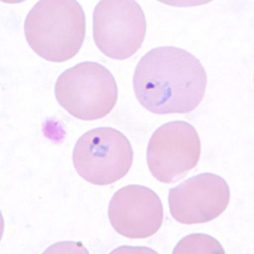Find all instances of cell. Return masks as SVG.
Wrapping results in <instances>:
<instances>
[{
    "label": "cell",
    "mask_w": 254,
    "mask_h": 254,
    "mask_svg": "<svg viewBox=\"0 0 254 254\" xmlns=\"http://www.w3.org/2000/svg\"><path fill=\"white\" fill-rule=\"evenodd\" d=\"M207 73L198 59L177 47L152 49L136 65L133 89L142 107L156 115L188 114L203 99Z\"/></svg>",
    "instance_id": "cell-1"
},
{
    "label": "cell",
    "mask_w": 254,
    "mask_h": 254,
    "mask_svg": "<svg viewBox=\"0 0 254 254\" xmlns=\"http://www.w3.org/2000/svg\"><path fill=\"white\" fill-rule=\"evenodd\" d=\"M231 190L221 176L202 173L192 176L169 191L173 219L184 225L210 222L228 207Z\"/></svg>",
    "instance_id": "cell-7"
},
{
    "label": "cell",
    "mask_w": 254,
    "mask_h": 254,
    "mask_svg": "<svg viewBox=\"0 0 254 254\" xmlns=\"http://www.w3.org/2000/svg\"><path fill=\"white\" fill-rule=\"evenodd\" d=\"M201 156V141L195 127L176 121L159 127L147 149V166L155 179L172 184L196 167Z\"/></svg>",
    "instance_id": "cell-6"
},
{
    "label": "cell",
    "mask_w": 254,
    "mask_h": 254,
    "mask_svg": "<svg viewBox=\"0 0 254 254\" xmlns=\"http://www.w3.org/2000/svg\"><path fill=\"white\" fill-rule=\"evenodd\" d=\"M174 254H225L220 243L214 237L205 234H193L180 242Z\"/></svg>",
    "instance_id": "cell-9"
},
{
    "label": "cell",
    "mask_w": 254,
    "mask_h": 254,
    "mask_svg": "<svg viewBox=\"0 0 254 254\" xmlns=\"http://www.w3.org/2000/svg\"><path fill=\"white\" fill-rule=\"evenodd\" d=\"M132 147L127 136L111 127H98L83 134L73 150V165L85 181L107 186L122 179L132 165Z\"/></svg>",
    "instance_id": "cell-4"
},
{
    "label": "cell",
    "mask_w": 254,
    "mask_h": 254,
    "mask_svg": "<svg viewBox=\"0 0 254 254\" xmlns=\"http://www.w3.org/2000/svg\"><path fill=\"white\" fill-rule=\"evenodd\" d=\"M55 98L64 110L81 121L108 116L116 106L118 87L110 70L97 62H82L56 81Z\"/></svg>",
    "instance_id": "cell-3"
},
{
    "label": "cell",
    "mask_w": 254,
    "mask_h": 254,
    "mask_svg": "<svg viewBox=\"0 0 254 254\" xmlns=\"http://www.w3.org/2000/svg\"><path fill=\"white\" fill-rule=\"evenodd\" d=\"M108 215L119 234L130 239H145L161 227L164 208L159 196L150 188L128 185L112 196Z\"/></svg>",
    "instance_id": "cell-8"
},
{
    "label": "cell",
    "mask_w": 254,
    "mask_h": 254,
    "mask_svg": "<svg viewBox=\"0 0 254 254\" xmlns=\"http://www.w3.org/2000/svg\"><path fill=\"white\" fill-rule=\"evenodd\" d=\"M24 31L41 58L61 63L77 55L86 35V17L75 0H41L26 15Z\"/></svg>",
    "instance_id": "cell-2"
},
{
    "label": "cell",
    "mask_w": 254,
    "mask_h": 254,
    "mask_svg": "<svg viewBox=\"0 0 254 254\" xmlns=\"http://www.w3.org/2000/svg\"><path fill=\"white\" fill-rule=\"evenodd\" d=\"M146 18L134 0H103L93 11V39L104 55L124 61L136 54L144 41Z\"/></svg>",
    "instance_id": "cell-5"
}]
</instances>
